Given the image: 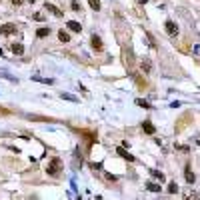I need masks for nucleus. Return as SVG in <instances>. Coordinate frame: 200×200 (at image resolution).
Instances as JSON below:
<instances>
[{
	"label": "nucleus",
	"instance_id": "7",
	"mask_svg": "<svg viewBox=\"0 0 200 200\" xmlns=\"http://www.w3.org/2000/svg\"><path fill=\"white\" fill-rule=\"evenodd\" d=\"M116 152H118V154H120V156H122V158H126V160H128V162H132V160H134V156H132V154H128V152H126V150H124V146H120V148H118V150H116Z\"/></svg>",
	"mask_w": 200,
	"mask_h": 200
},
{
	"label": "nucleus",
	"instance_id": "24",
	"mask_svg": "<svg viewBox=\"0 0 200 200\" xmlns=\"http://www.w3.org/2000/svg\"><path fill=\"white\" fill-rule=\"evenodd\" d=\"M28 2H34V0H28Z\"/></svg>",
	"mask_w": 200,
	"mask_h": 200
},
{
	"label": "nucleus",
	"instance_id": "16",
	"mask_svg": "<svg viewBox=\"0 0 200 200\" xmlns=\"http://www.w3.org/2000/svg\"><path fill=\"white\" fill-rule=\"evenodd\" d=\"M88 4L92 10H100V0H88Z\"/></svg>",
	"mask_w": 200,
	"mask_h": 200
},
{
	"label": "nucleus",
	"instance_id": "19",
	"mask_svg": "<svg viewBox=\"0 0 200 200\" xmlns=\"http://www.w3.org/2000/svg\"><path fill=\"white\" fill-rule=\"evenodd\" d=\"M60 96H62V98H64V100H72V102H76V100H78V98H76V96H72V94H64V92L60 94Z\"/></svg>",
	"mask_w": 200,
	"mask_h": 200
},
{
	"label": "nucleus",
	"instance_id": "17",
	"mask_svg": "<svg viewBox=\"0 0 200 200\" xmlns=\"http://www.w3.org/2000/svg\"><path fill=\"white\" fill-rule=\"evenodd\" d=\"M168 192H170V194H176V192H178V186H176V182H170V184H168Z\"/></svg>",
	"mask_w": 200,
	"mask_h": 200
},
{
	"label": "nucleus",
	"instance_id": "18",
	"mask_svg": "<svg viewBox=\"0 0 200 200\" xmlns=\"http://www.w3.org/2000/svg\"><path fill=\"white\" fill-rule=\"evenodd\" d=\"M36 82H44V84H52V78H38V76H34Z\"/></svg>",
	"mask_w": 200,
	"mask_h": 200
},
{
	"label": "nucleus",
	"instance_id": "22",
	"mask_svg": "<svg viewBox=\"0 0 200 200\" xmlns=\"http://www.w3.org/2000/svg\"><path fill=\"white\" fill-rule=\"evenodd\" d=\"M34 20H38V22H40V20H44V14H42V12H36V14H34Z\"/></svg>",
	"mask_w": 200,
	"mask_h": 200
},
{
	"label": "nucleus",
	"instance_id": "13",
	"mask_svg": "<svg viewBox=\"0 0 200 200\" xmlns=\"http://www.w3.org/2000/svg\"><path fill=\"white\" fill-rule=\"evenodd\" d=\"M146 188L150 190V192H160V186L156 184V182H148V184H146Z\"/></svg>",
	"mask_w": 200,
	"mask_h": 200
},
{
	"label": "nucleus",
	"instance_id": "8",
	"mask_svg": "<svg viewBox=\"0 0 200 200\" xmlns=\"http://www.w3.org/2000/svg\"><path fill=\"white\" fill-rule=\"evenodd\" d=\"M50 32H52V30H50L48 26H42V28H38V30H36V36H38V38H44V36H48Z\"/></svg>",
	"mask_w": 200,
	"mask_h": 200
},
{
	"label": "nucleus",
	"instance_id": "11",
	"mask_svg": "<svg viewBox=\"0 0 200 200\" xmlns=\"http://www.w3.org/2000/svg\"><path fill=\"white\" fill-rule=\"evenodd\" d=\"M68 28H70L72 32H80V30H82L80 22H76V20H70V22H68Z\"/></svg>",
	"mask_w": 200,
	"mask_h": 200
},
{
	"label": "nucleus",
	"instance_id": "12",
	"mask_svg": "<svg viewBox=\"0 0 200 200\" xmlns=\"http://www.w3.org/2000/svg\"><path fill=\"white\" fill-rule=\"evenodd\" d=\"M58 38H60V42H70V34L64 32V30H60V32H58Z\"/></svg>",
	"mask_w": 200,
	"mask_h": 200
},
{
	"label": "nucleus",
	"instance_id": "5",
	"mask_svg": "<svg viewBox=\"0 0 200 200\" xmlns=\"http://www.w3.org/2000/svg\"><path fill=\"white\" fill-rule=\"evenodd\" d=\"M142 130H144L146 134H154L156 132V128H154V124L150 122V120H144V122H142Z\"/></svg>",
	"mask_w": 200,
	"mask_h": 200
},
{
	"label": "nucleus",
	"instance_id": "14",
	"mask_svg": "<svg viewBox=\"0 0 200 200\" xmlns=\"http://www.w3.org/2000/svg\"><path fill=\"white\" fill-rule=\"evenodd\" d=\"M150 174H152L156 180H160V182H164V174L160 172V170H150Z\"/></svg>",
	"mask_w": 200,
	"mask_h": 200
},
{
	"label": "nucleus",
	"instance_id": "10",
	"mask_svg": "<svg viewBox=\"0 0 200 200\" xmlns=\"http://www.w3.org/2000/svg\"><path fill=\"white\" fill-rule=\"evenodd\" d=\"M44 10H50V12H52L54 16H62V10H58L56 6H52V4H48V2L44 4Z\"/></svg>",
	"mask_w": 200,
	"mask_h": 200
},
{
	"label": "nucleus",
	"instance_id": "21",
	"mask_svg": "<svg viewBox=\"0 0 200 200\" xmlns=\"http://www.w3.org/2000/svg\"><path fill=\"white\" fill-rule=\"evenodd\" d=\"M142 68H144L146 72H150V68H152V64H150L148 60H144V62H142Z\"/></svg>",
	"mask_w": 200,
	"mask_h": 200
},
{
	"label": "nucleus",
	"instance_id": "1",
	"mask_svg": "<svg viewBox=\"0 0 200 200\" xmlns=\"http://www.w3.org/2000/svg\"><path fill=\"white\" fill-rule=\"evenodd\" d=\"M60 170H62V160L60 158H52L46 164V174H50V176H58Z\"/></svg>",
	"mask_w": 200,
	"mask_h": 200
},
{
	"label": "nucleus",
	"instance_id": "4",
	"mask_svg": "<svg viewBox=\"0 0 200 200\" xmlns=\"http://www.w3.org/2000/svg\"><path fill=\"white\" fill-rule=\"evenodd\" d=\"M90 42H92V48L96 50V52H100V50L104 48V46H102V40H100V36H96V34L90 38Z\"/></svg>",
	"mask_w": 200,
	"mask_h": 200
},
{
	"label": "nucleus",
	"instance_id": "3",
	"mask_svg": "<svg viewBox=\"0 0 200 200\" xmlns=\"http://www.w3.org/2000/svg\"><path fill=\"white\" fill-rule=\"evenodd\" d=\"M16 32V26L14 24H4V26L0 28V36H10V34Z\"/></svg>",
	"mask_w": 200,
	"mask_h": 200
},
{
	"label": "nucleus",
	"instance_id": "23",
	"mask_svg": "<svg viewBox=\"0 0 200 200\" xmlns=\"http://www.w3.org/2000/svg\"><path fill=\"white\" fill-rule=\"evenodd\" d=\"M12 4H16V6H18V4H22V0H12Z\"/></svg>",
	"mask_w": 200,
	"mask_h": 200
},
{
	"label": "nucleus",
	"instance_id": "9",
	"mask_svg": "<svg viewBox=\"0 0 200 200\" xmlns=\"http://www.w3.org/2000/svg\"><path fill=\"white\" fill-rule=\"evenodd\" d=\"M10 50H12L14 54H22V52H24V46L18 44V42H12V44H10Z\"/></svg>",
	"mask_w": 200,
	"mask_h": 200
},
{
	"label": "nucleus",
	"instance_id": "20",
	"mask_svg": "<svg viewBox=\"0 0 200 200\" xmlns=\"http://www.w3.org/2000/svg\"><path fill=\"white\" fill-rule=\"evenodd\" d=\"M136 104H138V106H142V108H150V104H148L146 100H136Z\"/></svg>",
	"mask_w": 200,
	"mask_h": 200
},
{
	"label": "nucleus",
	"instance_id": "6",
	"mask_svg": "<svg viewBox=\"0 0 200 200\" xmlns=\"http://www.w3.org/2000/svg\"><path fill=\"white\" fill-rule=\"evenodd\" d=\"M184 178H186V182H188V184H194L196 176H194V172L190 170V166H186V168H184Z\"/></svg>",
	"mask_w": 200,
	"mask_h": 200
},
{
	"label": "nucleus",
	"instance_id": "2",
	"mask_svg": "<svg viewBox=\"0 0 200 200\" xmlns=\"http://www.w3.org/2000/svg\"><path fill=\"white\" fill-rule=\"evenodd\" d=\"M164 30H166L170 36H176V34H178V26L174 24L172 20H166V22H164Z\"/></svg>",
	"mask_w": 200,
	"mask_h": 200
},
{
	"label": "nucleus",
	"instance_id": "15",
	"mask_svg": "<svg viewBox=\"0 0 200 200\" xmlns=\"http://www.w3.org/2000/svg\"><path fill=\"white\" fill-rule=\"evenodd\" d=\"M70 8H72L74 12H80V10H82V6H80L78 0H72V2H70Z\"/></svg>",
	"mask_w": 200,
	"mask_h": 200
}]
</instances>
